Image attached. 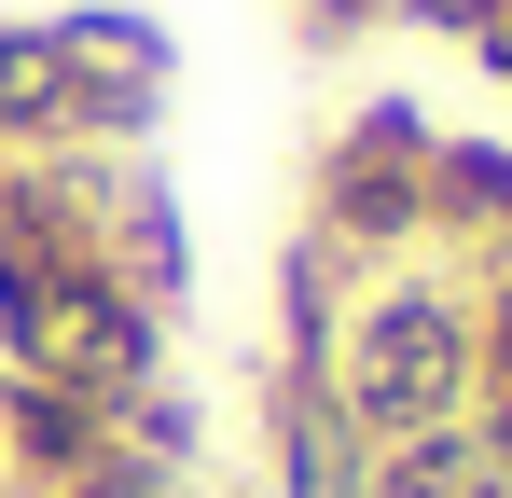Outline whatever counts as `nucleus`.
<instances>
[{"label":"nucleus","mask_w":512,"mask_h":498,"mask_svg":"<svg viewBox=\"0 0 512 498\" xmlns=\"http://www.w3.org/2000/svg\"><path fill=\"white\" fill-rule=\"evenodd\" d=\"M471 332H485V291H471L443 249L360 263L319 388H333V415L388 457V443H416V429H457V415H471Z\"/></svg>","instance_id":"f257e3e1"},{"label":"nucleus","mask_w":512,"mask_h":498,"mask_svg":"<svg viewBox=\"0 0 512 498\" xmlns=\"http://www.w3.org/2000/svg\"><path fill=\"white\" fill-rule=\"evenodd\" d=\"M429 125L416 97H360L333 139H319V166H305V236H333L346 263H402V249H429Z\"/></svg>","instance_id":"f03ea898"},{"label":"nucleus","mask_w":512,"mask_h":498,"mask_svg":"<svg viewBox=\"0 0 512 498\" xmlns=\"http://www.w3.org/2000/svg\"><path fill=\"white\" fill-rule=\"evenodd\" d=\"M263 443H277V485L291 498H360L374 485V443L333 415L319 374H277V388H263Z\"/></svg>","instance_id":"7ed1b4c3"},{"label":"nucleus","mask_w":512,"mask_h":498,"mask_svg":"<svg viewBox=\"0 0 512 498\" xmlns=\"http://www.w3.org/2000/svg\"><path fill=\"white\" fill-rule=\"evenodd\" d=\"M360 498H512V471L471 443V415H457V429H416V443H388Z\"/></svg>","instance_id":"20e7f679"},{"label":"nucleus","mask_w":512,"mask_h":498,"mask_svg":"<svg viewBox=\"0 0 512 498\" xmlns=\"http://www.w3.org/2000/svg\"><path fill=\"white\" fill-rule=\"evenodd\" d=\"M485 291V277H471ZM471 443L512 471V291H485V332H471Z\"/></svg>","instance_id":"39448f33"},{"label":"nucleus","mask_w":512,"mask_h":498,"mask_svg":"<svg viewBox=\"0 0 512 498\" xmlns=\"http://www.w3.org/2000/svg\"><path fill=\"white\" fill-rule=\"evenodd\" d=\"M512 0H388V28H443V42H485Z\"/></svg>","instance_id":"423d86ee"},{"label":"nucleus","mask_w":512,"mask_h":498,"mask_svg":"<svg viewBox=\"0 0 512 498\" xmlns=\"http://www.w3.org/2000/svg\"><path fill=\"white\" fill-rule=\"evenodd\" d=\"M291 28L305 42H360V28H388V0H291Z\"/></svg>","instance_id":"0eeeda50"},{"label":"nucleus","mask_w":512,"mask_h":498,"mask_svg":"<svg viewBox=\"0 0 512 498\" xmlns=\"http://www.w3.org/2000/svg\"><path fill=\"white\" fill-rule=\"evenodd\" d=\"M471 56H485V70H499V83H512V14H499V28H485V42H471Z\"/></svg>","instance_id":"6e6552de"},{"label":"nucleus","mask_w":512,"mask_h":498,"mask_svg":"<svg viewBox=\"0 0 512 498\" xmlns=\"http://www.w3.org/2000/svg\"><path fill=\"white\" fill-rule=\"evenodd\" d=\"M0 485H14V471H0Z\"/></svg>","instance_id":"1a4fd4ad"}]
</instances>
